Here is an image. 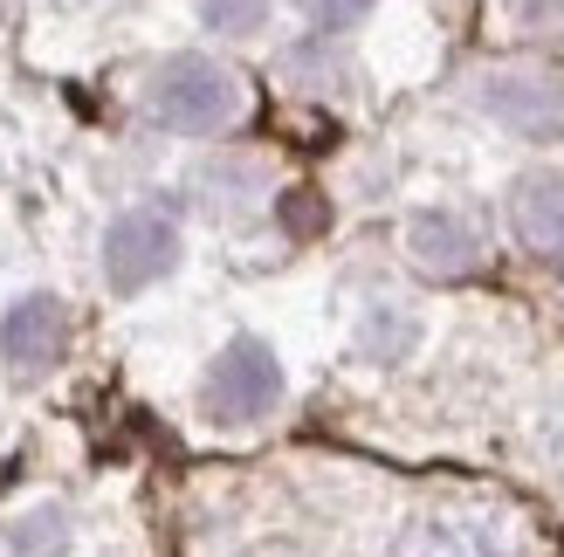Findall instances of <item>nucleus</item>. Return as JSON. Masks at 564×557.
Here are the masks:
<instances>
[{
	"label": "nucleus",
	"mask_w": 564,
	"mask_h": 557,
	"mask_svg": "<svg viewBox=\"0 0 564 557\" xmlns=\"http://www.w3.org/2000/svg\"><path fill=\"white\" fill-rule=\"evenodd\" d=\"M400 557H538V531L510 503H441L406 523Z\"/></svg>",
	"instance_id": "nucleus-1"
},
{
	"label": "nucleus",
	"mask_w": 564,
	"mask_h": 557,
	"mask_svg": "<svg viewBox=\"0 0 564 557\" xmlns=\"http://www.w3.org/2000/svg\"><path fill=\"white\" fill-rule=\"evenodd\" d=\"M152 118L165 131H186V138H207L220 124H235V110H241V83L207 63V55H173L159 76H152Z\"/></svg>",
	"instance_id": "nucleus-2"
},
{
	"label": "nucleus",
	"mask_w": 564,
	"mask_h": 557,
	"mask_svg": "<svg viewBox=\"0 0 564 557\" xmlns=\"http://www.w3.org/2000/svg\"><path fill=\"white\" fill-rule=\"evenodd\" d=\"M275 400H282V365L269 358V345L235 338L214 358V372H207V413L214 421H262Z\"/></svg>",
	"instance_id": "nucleus-3"
},
{
	"label": "nucleus",
	"mask_w": 564,
	"mask_h": 557,
	"mask_svg": "<svg viewBox=\"0 0 564 557\" xmlns=\"http://www.w3.org/2000/svg\"><path fill=\"white\" fill-rule=\"evenodd\" d=\"M482 103L517 138H564V76L557 69H496Z\"/></svg>",
	"instance_id": "nucleus-4"
},
{
	"label": "nucleus",
	"mask_w": 564,
	"mask_h": 557,
	"mask_svg": "<svg viewBox=\"0 0 564 557\" xmlns=\"http://www.w3.org/2000/svg\"><path fill=\"white\" fill-rule=\"evenodd\" d=\"M173 255H180V228L165 214H124L118 228L104 234V275H110V290H145V283H159L165 269H173Z\"/></svg>",
	"instance_id": "nucleus-5"
},
{
	"label": "nucleus",
	"mask_w": 564,
	"mask_h": 557,
	"mask_svg": "<svg viewBox=\"0 0 564 557\" xmlns=\"http://www.w3.org/2000/svg\"><path fill=\"white\" fill-rule=\"evenodd\" d=\"M63 345H69V310L55 296H28L8 310V324H0V351H8V365L21 379L48 372L55 358H63Z\"/></svg>",
	"instance_id": "nucleus-6"
},
{
	"label": "nucleus",
	"mask_w": 564,
	"mask_h": 557,
	"mask_svg": "<svg viewBox=\"0 0 564 557\" xmlns=\"http://www.w3.org/2000/svg\"><path fill=\"white\" fill-rule=\"evenodd\" d=\"M510 220H517V241L544 262H564V179H523L517 200H510Z\"/></svg>",
	"instance_id": "nucleus-7"
},
{
	"label": "nucleus",
	"mask_w": 564,
	"mask_h": 557,
	"mask_svg": "<svg viewBox=\"0 0 564 557\" xmlns=\"http://www.w3.org/2000/svg\"><path fill=\"white\" fill-rule=\"evenodd\" d=\"M406 248H413V262L434 269V275L475 269V228H468V220H455V214H413Z\"/></svg>",
	"instance_id": "nucleus-8"
},
{
	"label": "nucleus",
	"mask_w": 564,
	"mask_h": 557,
	"mask_svg": "<svg viewBox=\"0 0 564 557\" xmlns=\"http://www.w3.org/2000/svg\"><path fill=\"white\" fill-rule=\"evenodd\" d=\"M282 228H290V234H324L330 228L324 193L317 186H290V193H282Z\"/></svg>",
	"instance_id": "nucleus-9"
},
{
	"label": "nucleus",
	"mask_w": 564,
	"mask_h": 557,
	"mask_svg": "<svg viewBox=\"0 0 564 557\" xmlns=\"http://www.w3.org/2000/svg\"><path fill=\"white\" fill-rule=\"evenodd\" d=\"M207 28H220V35H248V28H262L269 0H200Z\"/></svg>",
	"instance_id": "nucleus-10"
},
{
	"label": "nucleus",
	"mask_w": 564,
	"mask_h": 557,
	"mask_svg": "<svg viewBox=\"0 0 564 557\" xmlns=\"http://www.w3.org/2000/svg\"><path fill=\"white\" fill-rule=\"evenodd\" d=\"M303 8H310L317 28H358L365 14H372V0H303Z\"/></svg>",
	"instance_id": "nucleus-11"
}]
</instances>
